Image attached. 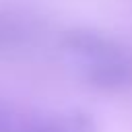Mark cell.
<instances>
[{
    "instance_id": "cell-1",
    "label": "cell",
    "mask_w": 132,
    "mask_h": 132,
    "mask_svg": "<svg viewBox=\"0 0 132 132\" xmlns=\"http://www.w3.org/2000/svg\"><path fill=\"white\" fill-rule=\"evenodd\" d=\"M62 45L68 52H74V54L87 58L89 62L128 58L126 52H124V47L120 43H116L113 39H109L107 35H103L99 31L85 29V27L68 29L62 35Z\"/></svg>"
},
{
    "instance_id": "cell-4",
    "label": "cell",
    "mask_w": 132,
    "mask_h": 132,
    "mask_svg": "<svg viewBox=\"0 0 132 132\" xmlns=\"http://www.w3.org/2000/svg\"><path fill=\"white\" fill-rule=\"evenodd\" d=\"M23 37L21 27L6 14H0V45H12Z\"/></svg>"
},
{
    "instance_id": "cell-5",
    "label": "cell",
    "mask_w": 132,
    "mask_h": 132,
    "mask_svg": "<svg viewBox=\"0 0 132 132\" xmlns=\"http://www.w3.org/2000/svg\"><path fill=\"white\" fill-rule=\"evenodd\" d=\"M21 128H23V122L16 120L10 107L0 101V132H21Z\"/></svg>"
},
{
    "instance_id": "cell-3",
    "label": "cell",
    "mask_w": 132,
    "mask_h": 132,
    "mask_svg": "<svg viewBox=\"0 0 132 132\" xmlns=\"http://www.w3.org/2000/svg\"><path fill=\"white\" fill-rule=\"evenodd\" d=\"M56 124H58V132H97L95 120L87 111H80V109L58 116Z\"/></svg>"
},
{
    "instance_id": "cell-2",
    "label": "cell",
    "mask_w": 132,
    "mask_h": 132,
    "mask_svg": "<svg viewBox=\"0 0 132 132\" xmlns=\"http://www.w3.org/2000/svg\"><path fill=\"white\" fill-rule=\"evenodd\" d=\"M85 78L101 91H120L132 85V64L128 58L89 62L85 68Z\"/></svg>"
}]
</instances>
